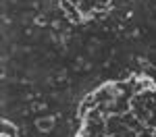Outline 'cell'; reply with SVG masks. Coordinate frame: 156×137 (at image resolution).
I'll return each mask as SVG.
<instances>
[{
	"label": "cell",
	"mask_w": 156,
	"mask_h": 137,
	"mask_svg": "<svg viewBox=\"0 0 156 137\" xmlns=\"http://www.w3.org/2000/svg\"><path fill=\"white\" fill-rule=\"evenodd\" d=\"M94 96H96V102L98 104H112L115 100H117V89H115V85L112 83H106V85L98 87L96 91H94Z\"/></svg>",
	"instance_id": "6da1fadb"
},
{
	"label": "cell",
	"mask_w": 156,
	"mask_h": 137,
	"mask_svg": "<svg viewBox=\"0 0 156 137\" xmlns=\"http://www.w3.org/2000/svg\"><path fill=\"white\" fill-rule=\"evenodd\" d=\"M127 127L121 121V114H110V116H106V133L108 135H119Z\"/></svg>",
	"instance_id": "7a4b0ae2"
},
{
	"label": "cell",
	"mask_w": 156,
	"mask_h": 137,
	"mask_svg": "<svg viewBox=\"0 0 156 137\" xmlns=\"http://www.w3.org/2000/svg\"><path fill=\"white\" fill-rule=\"evenodd\" d=\"M131 110V98L127 96H117V100L110 104V114H125V112Z\"/></svg>",
	"instance_id": "3957f363"
},
{
	"label": "cell",
	"mask_w": 156,
	"mask_h": 137,
	"mask_svg": "<svg viewBox=\"0 0 156 137\" xmlns=\"http://www.w3.org/2000/svg\"><path fill=\"white\" fill-rule=\"evenodd\" d=\"M121 121H123V125H125L127 129H133V131H140V129L146 125V123H142V121H140V118L133 114V110L125 112V114H121Z\"/></svg>",
	"instance_id": "277c9868"
},
{
	"label": "cell",
	"mask_w": 156,
	"mask_h": 137,
	"mask_svg": "<svg viewBox=\"0 0 156 137\" xmlns=\"http://www.w3.org/2000/svg\"><path fill=\"white\" fill-rule=\"evenodd\" d=\"M96 106H98L96 96H94V94H87V96L83 98V102L79 104V110H77V114H79V118L83 121V118H85V114H87V112L92 110V108H96Z\"/></svg>",
	"instance_id": "5b68a950"
},
{
	"label": "cell",
	"mask_w": 156,
	"mask_h": 137,
	"mask_svg": "<svg viewBox=\"0 0 156 137\" xmlns=\"http://www.w3.org/2000/svg\"><path fill=\"white\" fill-rule=\"evenodd\" d=\"M142 100H144V106L150 112H156V85L148 87L142 91Z\"/></svg>",
	"instance_id": "8992f818"
},
{
	"label": "cell",
	"mask_w": 156,
	"mask_h": 137,
	"mask_svg": "<svg viewBox=\"0 0 156 137\" xmlns=\"http://www.w3.org/2000/svg\"><path fill=\"white\" fill-rule=\"evenodd\" d=\"M36 127L40 129V131L48 133L50 129L54 127V118H52V116H44V118H37V121H36Z\"/></svg>",
	"instance_id": "52a82bcc"
},
{
	"label": "cell",
	"mask_w": 156,
	"mask_h": 137,
	"mask_svg": "<svg viewBox=\"0 0 156 137\" xmlns=\"http://www.w3.org/2000/svg\"><path fill=\"white\" fill-rule=\"evenodd\" d=\"M0 129H2V135H9V137H15V135H17V127H15L12 123H9V121H2Z\"/></svg>",
	"instance_id": "ba28073f"
},
{
	"label": "cell",
	"mask_w": 156,
	"mask_h": 137,
	"mask_svg": "<svg viewBox=\"0 0 156 137\" xmlns=\"http://www.w3.org/2000/svg\"><path fill=\"white\" fill-rule=\"evenodd\" d=\"M137 137H156V131L152 129V127H148V125H144L140 131H137Z\"/></svg>",
	"instance_id": "9c48e42d"
},
{
	"label": "cell",
	"mask_w": 156,
	"mask_h": 137,
	"mask_svg": "<svg viewBox=\"0 0 156 137\" xmlns=\"http://www.w3.org/2000/svg\"><path fill=\"white\" fill-rule=\"evenodd\" d=\"M146 125H148V127H152V129L156 131V112H152V114H150V118L146 121Z\"/></svg>",
	"instance_id": "30bf717a"
},
{
	"label": "cell",
	"mask_w": 156,
	"mask_h": 137,
	"mask_svg": "<svg viewBox=\"0 0 156 137\" xmlns=\"http://www.w3.org/2000/svg\"><path fill=\"white\" fill-rule=\"evenodd\" d=\"M69 2H73V4H75V6H77V4H79V2H81V0H69Z\"/></svg>",
	"instance_id": "8fae6325"
},
{
	"label": "cell",
	"mask_w": 156,
	"mask_h": 137,
	"mask_svg": "<svg viewBox=\"0 0 156 137\" xmlns=\"http://www.w3.org/2000/svg\"><path fill=\"white\" fill-rule=\"evenodd\" d=\"M98 137H110V135H108V133H100Z\"/></svg>",
	"instance_id": "7c38bea8"
},
{
	"label": "cell",
	"mask_w": 156,
	"mask_h": 137,
	"mask_svg": "<svg viewBox=\"0 0 156 137\" xmlns=\"http://www.w3.org/2000/svg\"><path fill=\"white\" fill-rule=\"evenodd\" d=\"M100 2H106V4H108V2H110V0H100Z\"/></svg>",
	"instance_id": "4fadbf2b"
}]
</instances>
